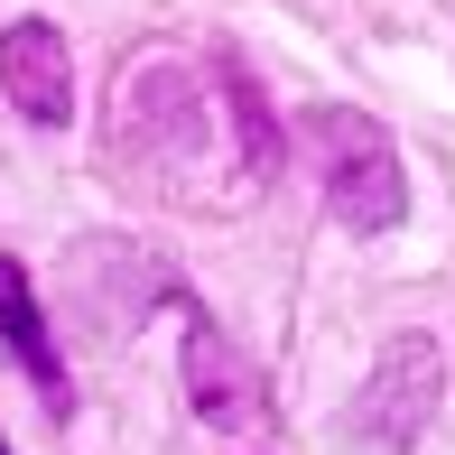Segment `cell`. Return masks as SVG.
<instances>
[{
	"instance_id": "obj_1",
	"label": "cell",
	"mask_w": 455,
	"mask_h": 455,
	"mask_svg": "<svg viewBox=\"0 0 455 455\" xmlns=\"http://www.w3.org/2000/svg\"><path fill=\"white\" fill-rule=\"evenodd\" d=\"M288 131L279 112L260 102V84L214 56V66H186V56H140L121 75V112H112V158L131 168L140 186H204L223 177V196H251L260 177L279 168Z\"/></svg>"
},
{
	"instance_id": "obj_2",
	"label": "cell",
	"mask_w": 455,
	"mask_h": 455,
	"mask_svg": "<svg viewBox=\"0 0 455 455\" xmlns=\"http://www.w3.org/2000/svg\"><path fill=\"white\" fill-rule=\"evenodd\" d=\"M298 140L325 158V204H335V223L344 233H390V223L409 214V177H400V149H390V131L381 121H363V112H298Z\"/></svg>"
},
{
	"instance_id": "obj_3",
	"label": "cell",
	"mask_w": 455,
	"mask_h": 455,
	"mask_svg": "<svg viewBox=\"0 0 455 455\" xmlns=\"http://www.w3.org/2000/svg\"><path fill=\"white\" fill-rule=\"evenodd\" d=\"M446 409V354H437V335H390L381 354H371L363 371V400H354V437H381V446H409L427 419Z\"/></svg>"
},
{
	"instance_id": "obj_4",
	"label": "cell",
	"mask_w": 455,
	"mask_h": 455,
	"mask_svg": "<svg viewBox=\"0 0 455 455\" xmlns=\"http://www.w3.org/2000/svg\"><path fill=\"white\" fill-rule=\"evenodd\" d=\"M186 400H196V419L233 427V437L270 427V381H260V363L242 354L204 307H186Z\"/></svg>"
},
{
	"instance_id": "obj_5",
	"label": "cell",
	"mask_w": 455,
	"mask_h": 455,
	"mask_svg": "<svg viewBox=\"0 0 455 455\" xmlns=\"http://www.w3.org/2000/svg\"><path fill=\"white\" fill-rule=\"evenodd\" d=\"M0 93L37 131H66L75 121V47L56 37V19H10L0 28Z\"/></svg>"
},
{
	"instance_id": "obj_6",
	"label": "cell",
	"mask_w": 455,
	"mask_h": 455,
	"mask_svg": "<svg viewBox=\"0 0 455 455\" xmlns=\"http://www.w3.org/2000/svg\"><path fill=\"white\" fill-rule=\"evenodd\" d=\"M0 335H10L19 371H28V381L47 390V409L66 419V409H75V371H66V354H56L47 316H37V288H28V270H19L10 251H0Z\"/></svg>"
},
{
	"instance_id": "obj_7",
	"label": "cell",
	"mask_w": 455,
	"mask_h": 455,
	"mask_svg": "<svg viewBox=\"0 0 455 455\" xmlns=\"http://www.w3.org/2000/svg\"><path fill=\"white\" fill-rule=\"evenodd\" d=\"M0 455H10V437H0Z\"/></svg>"
}]
</instances>
